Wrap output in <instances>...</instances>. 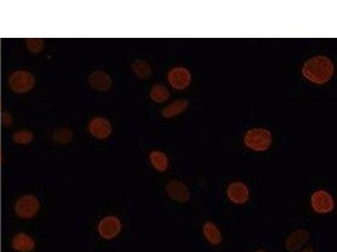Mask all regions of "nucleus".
I'll list each match as a JSON object with an SVG mask.
<instances>
[{"mask_svg": "<svg viewBox=\"0 0 337 252\" xmlns=\"http://www.w3.org/2000/svg\"><path fill=\"white\" fill-rule=\"evenodd\" d=\"M13 140H15L16 143L26 145L33 140V134L29 131H19L14 134Z\"/></svg>", "mask_w": 337, "mask_h": 252, "instance_id": "obj_20", "label": "nucleus"}, {"mask_svg": "<svg viewBox=\"0 0 337 252\" xmlns=\"http://www.w3.org/2000/svg\"><path fill=\"white\" fill-rule=\"evenodd\" d=\"M166 193L171 200L186 203L190 200L191 194L187 186L180 180L168 182L166 187Z\"/></svg>", "mask_w": 337, "mask_h": 252, "instance_id": "obj_6", "label": "nucleus"}, {"mask_svg": "<svg viewBox=\"0 0 337 252\" xmlns=\"http://www.w3.org/2000/svg\"><path fill=\"white\" fill-rule=\"evenodd\" d=\"M122 223L116 216H107L98 224V233L106 240H112L118 235Z\"/></svg>", "mask_w": 337, "mask_h": 252, "instance_id": "obj_7", "label": "nucleus"}, {"mask_svg": "<svg viewBox=\"0 0 337 252\" xmlns=\"http://www.w3.org/2000/svg\"><path fill=\"white\" fill-rule=\"evenodd\" d=\"M243 141L246 147L253 151H265L272 146V134L268 130L255 128L247 131Z\"/></svg>", "mask_w": 337, "mask_h": 252, "instance_id": "obj_2", "label": "nucleus"}, {"mask_svg": "<svg viewBox=\"0 0 337 252\" xmlns=\"http://www.w3.org/2000/svg\"><path fill=\"white\" fill-rule=\"evenodd\" d=\"M300 252H316V250L314 249L313 247H305V248H303L302 250H300Z\"/></svg>", "mask_w": 337, "mask_h": 252, "instance_id": "obj_22", "label": "nucleus"}, {"mask_svg": "<svg viewBox=\"0 0 337 252\" xmlns=\"http://www.w3.org/2000/svg\"><path fill=\"white\" fill-rule=\"evenodd\" d=\"M310 240V234L305 229H297L292 231L286 238L285 247L290 252H299L303 249Z\"/></svg>", "mask_w": 337, "mask_h": 252, "instance_id": "obj_8", "label": "nucleus"}, {"mask_svg": "<svg viewBox=\"0 0 337 252\" xmlns=\"http://www.w3.org/2000/svg\"><path fill=\"white\" fill-rule=\"evenodd\" d=\"M89 130L91 134L98 139H106L112 133V128L106 118L97 117L91 120Z\"/></svg>", "mask_w": 337, "mask_h": 252, "instance_id": "obj_11", "label": "nucleus"}, {"mask_svg": "<svg viewBox=\"0 0 337 252\" xmlns=\"http://www.w3.org/2000/svg\"><path fill=\"white\" fill-rule=\"evenodd\" d=\"M150 98L155 103H164L168 100L169 92L164 85L156 84L151 88Z\"/></svg>", "mask_w": 337, "mask_h": 252, "instance_id": "obj_17", "label": "nucleus"}, {"mask_svg": "<svg viewBox=\"0 0 337 252\" xmlns=\"http://www.w3.org/2000/svg\"><path fill=\"white\" fill-rule=\"evenodd\" d=\"M28 50L32 53L41 52L44 47V42L40 38H30L26 41Z\"/></svg>", "mask_w": 337, "mask_h": 252, "instance_id": "obj_21", "label": "nucleus"}, {"mask_svg": "<svg viewBox=\"0 0 337 252\" xmlns=\"http://www.w3.org/2000/svg\"><path fill=\"white\" fill-rule=\"evenodd\" d=\"M312 209L320 215L330 214L335 209L333 198L325 190L319 189L313 193L310 198Z\"/></svg>", "mask_w": 337, "mask_h": 252, "instance_id": "obj_5", "label": "nucleus"}, {"mask_svg": "<svg viewBox=\"0 0 337 252\" xmlns=\"http://www.w3.org/2000/svg\"><path fill=\"white\" fill-rule=\"evenodd\" d=\"M12 247L16 252H30L35 248V241L25 233L16 234L12 240Z\"/></svg>", "mask_w": 337, "mask_h": 252, "instance_id": "obj_14", "label": "nucleus"}, {"mask_svg": "<svg viewBox=\"0 0 337 252\" xmlns=\"http://www.w3.org/2000/svg\"><path fill=\"white\" fill-rule=\"evenodd\" d=\"M89 83L91 87L94 88V90L101 91V92L109 90L112 86V80L111 77L106 72L101 70H97L92 72L90 75Z\"/></svg>", "mask_w": 337, "mask_h": 252, "instance_id": "obj_12", "label": "nucleus"}, {"mask_svg": "<svg viewBox=\"0 0 337 252\" xmlns=\"http://www.w3.org/2000/svg\"><path fill=\"white\" fill-rule=\"evenodd\" d=\"M40 201L34 195H25L17 200L15 211L16 215L22 218H30L34 217L40 209Z\"/></svg>", "mask_w": 337, "mask_h": 252, "instance_id": "obj_4", "label": "nucleus"}, {"mask_svg": "<svg viewBox=\"0 0 337 252\" xmlns=\"http://www.w3.org/2000/svg\"><path fill=\"white\" fill-rule=\"evenodd\" d=\"M226 194L234 204H244L250 200V189L242 182H233L228 185Z\"/></svg>", "mask_w": 337, "mask_h": 252, "instance_id": "obj_9", "label": "nucleus"}, {"mask_svg": "<svg viewBox=\"0 0 337 252\" xmlns=\"http://www.w3.org/2000/svg\"><path fill=\"white\" fill-rule=\"evenodd\" d=\"M0 163H1V152H0Z\"/></svg>", "mask_w": 337, "mask_h": 252, "instance_id": "obj_24", "label": "nucleus"}, {"mask_svg": "<svg viewBox=\"0 0 337 252\" xmlns=\"http://www.w3.org/2000/svg\"><path fill=\"white\" fill-rule=\"evenodd\" d=\"M203 233L206 241L212 246H219L223 241L221 231L212 221H206L203 224Z\"/></svg>", "mask_w": 337, "mask_h": 252, "instance_id": "obj_13", "label": "nucleus"}, {"mask_svg": "<svg viewBox=\"0 0 337 252\" xmlns=\"http://www.w3.org/2000/svg\"><path fill=\"white\" fill-rule=\"evenodd\" d=\"M168 81L175 89L183 90L190 86L191 74L189 70L185 67H175L168 72Z\"/></svg>", "mask_w": 337, "mask_h": 252, "instance_id": "obj_10", "label": "nucleus"}, {"mask_svg": "<svg viewBox=\"0 0 337 252\" xmlns=\"http://www.w3.org/2000/svg\"><path fill=\"white\" fill-rule=\"evenodd\" d=\"M150 159L151 164L158 171L163 172L167 170L168 167V160L165 153L155 151L150 153Z\"/></svg>", "mask_w": 337, "mask_h": 252, "instance_id": "obj_16", "label": "nucleus"}, {"mask_svg": "<svg viewBox=\"0 0 337 252\" xmlns=\"http://www.w3.org/2000/svg\"><path fill=\"white\" fill-rule=\"evenodd\" d=\"M53 140L60 144H68L73 140L72 131L67 128H61L53 133Z\"/></svg>", "mask_w": 337, "mask_h": 252, "instance_id": "obj_19", "label": "nucleus"}, {"mask_svg": "<svg viewBox=\"0 0 337 252\" xmlns=\"http://www.w3.org/2000/svg\"><path fill=\"white\" fill-rule=\"evenodd\" d=\"M34 76L27 71H16L10 75L9 84L14 92L18 94L27 93L35 86Z\"/></svg>", "mask_w": 337, "mask_h": 252, "instance_id": "obj_3", "label": "nucleus"}, {"mask_svg": "<svg viewBox=\"0 0 337 252\" xmlns=\"http://www.w3.org/2000/svg\"><path fill=\"white\" fill-rule=\"evenodd\" d=\"M334 65L325 56H315L307 60L303 67V77L313 84H324L331 80L334 74Z\"/></svg>", "mask_w": 337, "mask_h": 252, "instance_id": "obj_1", "label": "nucleus"}, {"mask_svg": "<svg viewBox=\"0 0 337 252\" xmlns=\"http://www.w3.org/2000/svg\"><path fill=\"white\" fill-rule=\"evenodd\" d=\"M132 69L135 74L142 79L150 78L153 72L152 67H150V64L144 60H137L132 65Z\"/></svg>", "mask_w": 337, "mask_h": 252, "instance_id": "obj_18", "label": "nucleus"}, {"mask_svg": "<svg viewBox=\"0 0 337 252\" xmlns=\"http://www.w3.org/2000/svg\"><path fill=\"white\" fill-rule=\"evenodd\" d=\"M188 105H189V103H188L187 100H184V99L175 100L163 109L162 116L165 118H169L174 117V116H178L181 113L186 111V109L188 108Z\"/></svg>", "mask_w": 337, "mask_h": 252, "instance_id": "obj_15", "label": "nucleus"}, {"mask_svg": "<svg viewBox=\"0 0 337 252\" xmlns=\"http://www.w3.org/2000/svg\"><path fill=\"white\" fill-rule=\"evenodd\" d=\"M269 252L267 251H265V250H256L255 252Z\"/></svg>", "mask_w": 337, "mask_h": 252, "instance_id": "obj_23", "label": "nucleus"}]
</instances>
